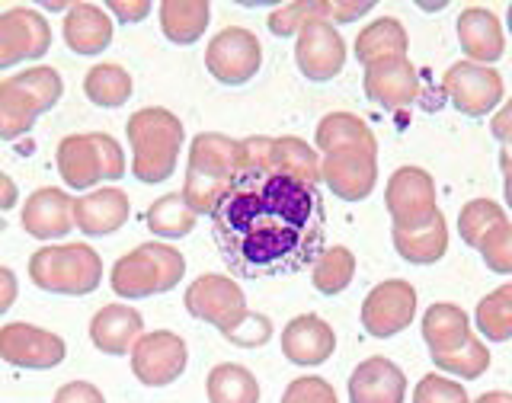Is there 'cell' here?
<instances>
[{
	"mask_svg": "<svg viewBox=\"0 0 512 403\" xmlns=\"http://www.w3.org/2000/svg\"><path fill=\"white\" fill-rule=\"evenodd\" d=\"M413 403H471L468 391L458 381L442 375H426L413 391Z\"/></svg>",
	"mask_w": 512,
	"mask_h": 403,
	"instance_id": "41",
	"label": "cell"
},
{
	"mask_svg": "<svg viewBox=\"0 0 512 403\" xmlns=\"http://www.w3.org/2000/svg\"><path fill=\"white\" fill-rule=\"evenodd\" d=\"M471 320L458 304H432L423 314V340L432 356H448L471 340Z\"/></svg>",
	"mask_w": 512,
	"mask_h": 403,
	"instance_id": "28",
	"label": "cell"
},
{
	"mask_svg": "<svg viewBox=\"0 0 512 403\" xmlns=\"http://www.w3.org/2000/svg\"><path fill=\"white\" fill-rule=\"evenodd\" d=\"M55 160L64 186L77 192H87L100 183H112L125 176L122 144L106 132H84V135L61 138Z\"/></svg>",
	"mask_w": 512,
	"mask_h": 403,
	"instance_id": "8",
	"label": "cell"
},
{
	"mask_svg": "<svg viewBox=\"0 0 512 403\" xmlns=\"http://www.w3.org/2000/svg\"><path fill=\"white\" fill-rule=\"evenodd\" d=\"M189 349L180 333L154 330L144 333L132 349V372L148 388H167L186 372Z\"/></svg>",
	"mask_w": 512,
	"mask_h": 403,
	"instance_id": "14",
	"label": "cell"
},
{
	"mask_svg": "<svg viewBox=\"0 0 512 403\" xmlns=\"http://www.w3.org/2000/svg\"><path fill=\"white\" fill-rule=\"evenodd\" d=\"M186 276V260L183 253L170 244H141L132 253H125L116 260L109 272L112 292L125 301L151 298V295H167Z\"/></svg>",
	"mask_w": 512,
	"mask_h": 403,
	"instance_id": "6",
	"label": "cell"
},
{
	"mask_svg": "<svg viewBox=\"0 0 512 403\" xmlns=\"http://www.w3.org/2000/svg\"><path fill=\"white\" fill-rule=\"evenodd\" d=\"M144 336V320L128 304H106L90 320V340L103 356H128Z\"/></svg>",
	"mask_w": 512,
	"mask_h": 403,
	"instance_id": "24",
	"label": "cell"
},
{
	"mask_svg": "<svg viewBox=\"0 0 512 403\" xmlns=\"http://www.w3.org/2000/svg\"><path fill=\"white\" fill-rule=\"evenodd\" d=\"M317 151L320 154H349V151H362V154H378V141L359 116L352 112H330V116L320 119L317 125Z\"/></svg>",
	"mask_w": 512,
	"mask_h": 403,
	"instance_id": "27",
	"label": "cell"
},
{
	"mask_svg": "<svg viewBox=\"0 0 512 403\" xmlns=\"http://www.w3.org/2000/svg\"><path fill=\"white\" fill-rule=\"evenodd\" d=\"M432 362H436V368H442V372L455 375L461 381H474L490 368V349L480 343L477 336H471L461 349L448 352V356H432Z\"/></svg>",
	"mask_w": 512,
	"mask_h": 403,
	"instance_id": "38",
	"label": "cell"
},
{
	"mask_svg": "<svg viewBox=\"0 0 512 403\" xmlns=\"http://www.w3.org/2000/svg\"><path fill=\"white\" fill-rule=\"evenodd\" d=\"M103 10L112 13L122 23H141L144 16L151 13V4H148V0H128V4H125V0H109Z\"/></svg>",
	"mask_w": 512,
	"mask_h": 403,
	"instance_id": "45",
	"label": "cell"
},
{
	"mask_svg": "<svg viewBox=\"0 0 512 403\" xmlns=\"http://www.w3.org/2000/svg\"><path fill=\"white\" fill-rule=\"evenodd\" d=\"M64 96V80L55 68H26L0 80V141L23 138L42 112L55 109Z\"/></svg>",
	"mask_w": 512,
	"mask_h": 403,
	"instance_id": "5",
	"label": "cell"
},
{
	"mask_svg": "<svg viewBox=\"0 0 512 403\" xmlns=\"http://www.w3.org/2000/svg\"><path fill=\"white\" fill-rule=\"evenodd\" d=\"M68 356V346L58 333L32 327V324H7L0 327V359L29 372H45L55 368Z\"/></svg>",
	"mask_w": 512,
	"mask_h": 403,
	"instance_id": "16",
	"label": "cell"
},
{
	"mask_svg": "<svg viewBox=\"0 0 512 403\" xmlns=\"http://www.w3.org/2000/svg\"><path fill=\"white\" fill-rule=\"evenodd\" d=\"M23 231L36 240H58L74 231V199L64 189H36L23 205Z\"/></svg>",
	"mask_w": 512,
	"mask_h": 403,
	"instance_id": "20",
	"label": "cell"
},
{
	"mask_svg": "<svg viewBox=\"0 0 512 403\" xmlns=\"http://www.w3.org/2000/svg\"><path fill=\"white\" fill-rule=\"evenodd\" d=\"M240 164V141L221 132H202L189 144V164L183 199L196 215H215L218 202L228 196L231 183L237 180Z\"/></svg>",
	"mask_w": 512,
	"mask_h": 403,
	"instance_id": "4",
	"label": "cell"
},
{
	"mask_svg": "<svg viewBox=\"0 0 512 403\" xmlns=\"http://www.w3.org/2000/svg\"><path fill=\"white\" fill-rule=\"evenodd\" d=\"M135 84H132V74H128L122 64H112V61H103V64H93L84 77V93L93 106L100 109H119L128 103V96H132Z\"/></svg>",
	"mask_w": 512,
	"mask_h": 403,
	"instance_id": "33",
	"label": "cell"
},
{
	"mask_svg": "<svg viewBox=\"0 0 512 403\" xmlns=\"http://www.w3.org/2000/svg\"><path fill=\"white\" fill-rule=\"evenodd\" d=\"M295 61H298V71L308 80H314V84L333 80L346 64V42L340 36V29L327 20L304 23V29L298 32Z\"/></svg>",
	"mask_w": 512,
	"mask_h": 403,
	"instance_id": "17",
	"label": "cell"
},
{
	"mask_svg": "<svg viewBox=\"0 0 512 403\" xmlns=\"http://www.w3.org/2000/svg\"><path fill=\"white\" fill-rule=\"evenodd\" d=\"M391 240H394V250L400 260H407L413 266H432L439 263L445 250H448V224H445V215L436 212L426 228H416V231H400L394 228L391 231Z\"/></svg>",
	"mask_w": 512,
	"mask_h": 403,
	"instance_id": "30",
	"label": "cell"
},
{
	"mask_svg": "<svg viewBox=\"0 0 512 403\" xmlns=\"http://www.w3.org/2000/svg\"><path fill=\"white\" fill-rule=\"evenodd\" d=\"M320 180L336 199L343 202H362L375 192L378 183V154H327L320 160Z\"/></svg>",
	"mask_w": 512,
	"mask_h": 403,
	"instance_id": "18",
	"label": "cell"
},
{
	"mask_svg": "<svg viewBox=\"0 0 512 403\" xmlns=\"http://www.w3.org/2000/svg\"><path fill=\"white\" fill-rule=\"evenodd\" d=\"M365 96L384 109H404L420 96V77L410 58H394L365 68Z\"/></svg>",
	"mask_w": 512,
	"mask_h": 403,
	"instance_id": "22",
	"label": "cell"
},
{
	"mask_svg": "<svg viewBox=\"0 0 512 403\" xmlns=\"http://www.w3.org/2000/svg\"><path fill=\"white\" fill-rule=\"evenodd\" d=\"M311 20H324L320 16V0H311V4H288V7H279L269 13V32L272 36H298V32L304 29V23Z\"/></svg>",
	"mask_w": 512,
	"mask_h": 403,
	"instance_id": "39",
	"label": "cell"
},
{
	"mask_svg": "<svg viewBox=\"0 0 512 403\" xmlns=\"http://www.w3.org/2000/svg\"><path fill=\"white\" fill-rule=\"evenodd\" d=\"M500 167H503V192H506V205L512 208V157L503 151L500 154Z\"/></svg>",
	"mask_w": 512,
	"mask_h": 403,
	"instance_id": "49",
	"label": "cell"
},
{
	"mask_svg": "<svg viewBox=\"0 0 512 403\" xmlns=\"http://www.w3.org/2000/svg\"><path fill=\"white\" fill-rule=\"evenodd\" d=\"M183 304L192 317L202 320L208 327H215L224 340L240 349H256L272 340L269 317L250 314L247 298L231 276L205 272V276H199L186 288Z\"/></svg>",
	"mask_w": 512,
	"mask_h": 403,
	"instance_id": "2",
	"label": "cell"
},
{
	"mask_svg": "<svg viewBox=\"0 0 512 403\" xmlns=\"http://www.w3.org/2000/svg\"><path fill=\"white\" fill-rule=\"evenodd\" d=\"M52 48V26L32 7H10L0 13V71L23 61H39Z\"/></svg>",
	"mask_w": 512,
	"mask_h": 403,
	"instance_id": "13",
	"label": "cell"
},
{
	"mask_svg": "<svg viewBox=\"0 0 512 403\" xmlns=\"http://www.w3.org/2000/svg\"><path fill=\"white\" fill-rule=\"evenodd\" d=\"M240 170H256V173H282L292 176L298 183L317 186L320 183V154L301 138H266L253 135L240 141Z\"/></svg>",
	"mask_w": 512,
	"mask_h": 403,
	"instance_id": "9",
	"label": "cell"
},
{
	"mask_svg": "<svg viewBox=\"0 0 512 403\" xmlns=\"http://www.w3.org/2000/svg\"><path fill=\"white\" fill-rule=\"evenodd\" d=\"M407 378L384 356H372L349 375V403H404Z\"/></svg>",
	"mask_w": 512,
	"mask_h": 403,
	"instance_id": "23",
	"label": "cell"
},
{
	"mask_svg": "<svg viewBox=\"0 0 512 403\" xmlns=\"http://www.w3.org/2000/svg\"><path fill=\"white\" fill-rule=\"evenodd\" d=\"M263 64V45L244 26H228L208 42L205 68L224 87H244Z\"/></svg>",
	"mask_w": 512,
	"mask_h": 403,
	"instance_id": "11",
	"label": "cell"
},
{
	"mask_svg": "<svg viewBox=\"0 0 512 403\" xmlns=\"http://www.w3.org/2000/svg\"><path fill=\"white\" fill-rule=\"evenodd\" d=\"M128 144H132V173L138 183H164L176 173L180 151L186 141V128L180 116L164 106H144L125 125Z\"/></svg>",
	"mask_w": 512,
	"mask_h": 403,
	"instance_id": "3",
	"label": "cell"
},
{
	"mask_svg": "<svg viewBox=\"0 0 512 403\" xmlns=\"http://www.w3.org/2000/svg\"><path fill=\"white\" fill-rule=\"evenodd\" d=\"M52 403H106L103 391L90 381H68L61 384Z\"/></svg>",
	"mask_w": 512,
	"mask_h": 403,
	"instance_id": "43",
	"label": "cell"
},
{
	"mask_svg": "<svg viewBox=\"0 0 512 403\" xmlns=\"http://www.w3.org/2000/svg\"><path fill=\"white\" fill-rule=\"evenodd\" d=\"M64 42L74 55H100L112 42V26L109 13L96 4H71L68 13H64Z\"/></svg>",
	"mask_w": 512,
	"mask_h": 403,
	"instance_id": "26",
	"label": "cell"
},
{
	"mask_svg": "<svg viewBox=\"0 0 512 403\" xmlns=\"http://www.w3.org/2000/svg\"><path fill=\"white\" fill-rule=\"evenodd\" d=\"M474 320H477V330L484 333L490 343L512 340V282L500 285L487 298H480Z\"/></svg>",
	"mask_w": 512,
	"mask_h": 403,
	"instance_id": "36",
	"label": "cell"
},
{
	"mask_svg": "<svg viewBox=\"0 0 512 403\" xmlns=\"http://www.w3.org/2000/svg\"><path fill=\"white\" fill-rule=\"evenodd\" d=\"M29 279L48 295L84 298L103 282V260L90 244H55L32 253Z\"/></svg>",
	"mask_w": 512,
	"mask_h": 403,
	"instance_id": "7",
	"label": "cell"
},
{
	"mask_svg": "<svg viewBox=\"0 0 512 403\" xmlns=\"http://www.w3.org/2000/svg\"><path fill=\"white\" fill-rule=\"evenodd\" d=\"M407 48H410L407 29L400 26V20H394V16H381V20L368 23L356 36V58L365 68H372V64H381V61L407 58Z\"/></svg>",
	"mask_w": 512,
	"mask_h": 403,
	"instance_id": "29",
	"label": "cell"
},
{
	"mask_svg": "<svg viewBox=\"0 0 512 403\" xmlns=\"http://www.w3.org/2000/svg\"><path fill=\"white\" fill-rule=\"evenodd\" d=\"M368 10H372V4H330V0H320V16H324L327 23H352L359 20V16H365Z\"/></svg>",
	"mask_w": 512,
	"mask_h": 403,
	"instance_id": "44",
	"label": "cell"
},
{
	"mask_svg": "<svg viewBox=\"0 0 512 403\" xmlns=\"http://www.w3.org/2000/svg\"><path fill=\"white\" fill-rule=\"evenodd\" d=\"M490 132H493L496 141L512 144V100H506L503 109L490 119Z\"/></svg>",
	"mask_w": 512,
	"mask_h": 403,
	"instance_id": "47",
	"label": "cell"
},
{
	"mask_svg": "<svg viewBox=\"0 0 512 403\" xmlns=\"http://www.w3.org/2000/svg\"><path fill=\"white\" fill-rule=\"evenodd\" d=\"M144 221H148V231H154V237L180 240V237H186V234L196 231L199 215L186 205L183 192H167V196H160V199L148 208V215H144Z\"/></svg>",
	"mask_w": 512,
	"mask_h": 403,
	"instance_id": "34",
	"label": "cell"
},
{
	"mask_svg": "<svg viewBox=\"0 0 512 403\" xmlns=\"http://www.w3.org/2000/svg\"><path fill=\"white\" fill-rule=\"evenodd\" d=\"M157 13H160V32L173 45L199 42L208 29V20H212L208 0H164Z\"/></svg>",
	"mask_w": 512,
	"mask_h": 403,
	"instance_id": "31",
	"label": "cell"
},
{
	"mask_svg": "<svg viewBox=\"0 0 512 403\" xmlns=\"http://www.w3.org/2000/svg\"><path fill=\"white\" fill-rule=\"evenodd\" d=\"M16 202H20V189H16V183L0 170V212H10Z\"/></svg>",
	"mask_w": 512,
	"mask_h": 403,
	"instance_id": "48",
	"label": "cell"
},
{
	"mask_svg": "<svg viewBox=\"0 0 512 403\" xmlns=\"http://www.w3.org/2000/svg\"><path fill=\"white\" fill-rule=\"evenodd\" d=\"M500 224H506L503 205H496L493 199H471L458 215V234L468 247L480 250V244H484Z\"/></svg>",
	"mask_w": 512,
	"mask_h": 403,
	"instance_id": "37",
	"label": "cell"
},
{
	"mask_svg": "<svg viewBox=\"0 0 512 403\" xmlns=\"http://www.w3.org/2000/svg\"><path fill=\"white\" fill-rule=\"evenodd\" d=\"M384 205L400 231H416L436 218V180L423 167H400L384 186Z\"/></svg>",
	"mask_w": 512,
	"mask_h": 403,
	"instance_id": "10",
	"label": "cell"
},
{
	"mask_svg": "<svg viewBox=\"0 0 512 403\" xmlns=\"http://www.w3.org/2000/svg\"><path fill=\"white\" fill-rule=\"evenodd\" d=\"M474 403H512V394L509 391H487V394H480Z\"/></svg>",
	"mask_w": 512,
	"mask_h": 403,
	"instance_id": "50",
	"label": "cell"
},
{
	"mask_svg": "<svg viewBox=\"0 0 512 403\" xmlns=\"http://www.w3.org/2000/svg\"><path fill=\"white\" fill-rule=\"evenodd\" d=\"M282 403H340V397H336L333 384H327L324 378L304 375L288 384L282 394Z\"/></svg>",
	"mask_w": 512,
	"mask_h": 403,
	"instance_id": "42",
	"label": "cell"
},
{
	"mask_svg": "<svg viewBox=\"0 0 512 403\" xmlns=\"http://www.w3.org/2000/svg\"><path fill=\"white\" fill-rule=\"evenodd\" d=\"M333 349H336V333L317 314H301L295 320H288L282 330V356L292 365L317 368L333 356Z\"/></svg>",
	"mask_w": 512,
	"mask_h": 403,
	"instance_id": "19",
	"label": "cell"
},
{
	"mask_svg": "<svg viewBox=\"0 0 512 403\" xmlns=\"http://www.w3.org/2000/svg\"><path fill=\"white\" fill-rule=\"evenodd\" d=\"M458 42L461 52L468 55L474 64H490L500 61L506 52V39H503V26L496 20V13L487 7H468L458 16Z\"/></svg>",
	"mask_w": 512,
	"mask_h": 403,
	"instance_id": "25",
	"label": "cell"
},
{
	"mask_svg": "<svg viewBox=\"0 0 512 403\" xmlns=\"http://www.w3.org/2000/svg\"><path fill=\"white\" fill-rule=\"evenodd\" d=\"M416 317V288L404 279L375 285L362 301V327L375 340H388L410 327Z\"/></svg>",
	"mask_w": 512,
	"mask_h": 403,
	"instance_id": "15",
	"label": "cell"
},
{
	"mask_svg": "<svg viewBox=\"0 0 512 403\" xmlns=\"http://www.w3.org/2000/svg\"><path fill=\"white\" fill-rule=\"evenodd\" d=\"M128 215H132V202L116 186L93 189L87 196L74 199V228L87 237L116 234L128 221Z\"/></svg>",
	"mask_w": 512,
	"mask_h": 403,
	"instance_id": "21",
	"label": "cell"
},
{
	"mask_svg": "<svg viewBox=\"0 0 512 403\" xmlns=\"http://www.w3.org/2000/svg\"><path fill=\"white\" fill-rule=\"evenodd\" d=\"M221 256L237 276H292L324 253V199L282 173L240 170L212 215Z\"/></svg>",
	"mask_w": 512,
	"mask_h": 403,
	"instance_id": "1",
	"label": "cell"
},
{
	"mask_svg": "<svg viewBox=\"0 0 512 403\" xmlns=\"http://www.w3.org/2000/svg\"><path fill=\"white\" fill-rule=\"evenodd\" d=\"M442 90L461 116L480 119L503 103V77L487 64L458 61L445 71Z\"/></svg>",
	"mask_w": 512,
	"mask_h": 403,
	"instance_id": "12",
	"label": "cell"
},
{
	"mask_svg": "<svg viewBox=\"0 0 512 403\" xmlns=\"http://www.w3.org/2000/svg\"><path fill=\"white\" fill-rule=\"evenodd\" d=\"M16 295H20V282H16L13 269L0 266V314H7L13 308Z\"/></svg>",
	"mask_w": 512,
	"mask_h": 403,
	"instance_id": "46",
	"label": "cell"
},
{
	"mask_svg": "<svg viewBox=\"0 0 512 403\" xmlns=\"http://www.w3.org/2000/svg\"><path fill=\"white\" fill-rule=\"evenodd\" d=\"M352 276H356V256H352L349 247H327L317 256L311 266V282L320 295H340L352 285Z\"/></svg>",
	"mask_w": 512,
	"mask_h": 403,
	"instance_id": "35",
	"label": "cell"
},
{
	"mask_svg": "<svg viewBox=\"0 0 512 403\" xmlns=\"http://www.w3.org/2000/svg\"><path fill=\"white\" fill-rule=\"evenodd\" d=\"M506 16H509V32H512V4H509V13Z\"/></svg>",
	"mask_w": 512,
	"mask_h": 403,
	"instance_id": "51",
	"label": "cell"
},
{
	"mask_svg": "<svg viewBox=\"0 0 512 403\" xmlns=\"http://www.w3.org/2000/svg\"><path fill=\"white\" fill-rule=\"evenodd\" d=\"M205 394L208 403H260V381L244 365L221 362L208 372Z\"/></svg>",
	"mask_w": 512,
	"mask_h": 403,
	"instance_id": "32",
	"label": "cell"
},
{
	"mask_svg": "<svg viewBox=\"0 0 512 403\" xmlns=\"http://www.w3.org/2000/svg\"><path fill=\"white\" fill-rule=\"evenodd\" d=\"M480 256L490 272H500V276H512V224H500L484 244H480Z\"/></svg>",
	"mask_w": 512,
	"mask_h": 403,
	"instance_id": "40",
	"label": "cell"
}]
</instances>
